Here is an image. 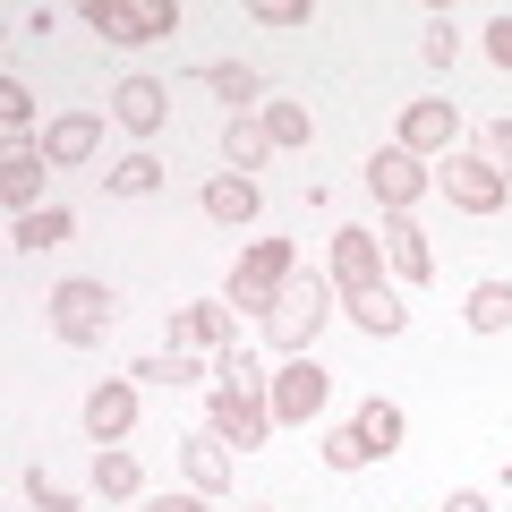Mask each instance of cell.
<instances>
[{
  "label": "cell",
  "instance_id": "6da1fadb",
  "mask_svg": "<svg viewBox=\"0 0 512 512\" xmlns=\"http://www.w3.org/2000/svg\"><path fill=\"white\" fill-rule=\"evenodd\" d=\"M214 436L222 444H239V453H248V444H265L274 436V393H265V367L248 359V350H222V367H214Z\"/></svg>",
  "mask_w": 512,
  "mask_h": 512
},
{
  "label": "cell",
  "instance_id": "7a4b0ae2",
  "mask_svg": "<svg viewBox=\"0 0 512 512\" xmlns=\"http://www.w3.org/2000/svg\"><path fill=\"white\" fill-rule=\"evenodd\" d=\"M325 316H333V282L325 274H291V282H282V299L265 308V333H274V350L308 359V342L325 333Z\"/></svg>",
  "mask_w": 512,
  "mask_h": 512
},
{
  "label": "cell",
  "instance_id": "3957f363",
  "mask_svg": "<svg viewBox=\"0 0 512 512\" xmlns=\"http://www.w3.org/2000/svg\"><path fill=\"white\" fill-rule=\"evenodd\" d=\"M111 316H120V299H111V282H94V274H69L52 291V333H60V342H77V350L103 342Z\"/></svg>",
  "mask_w": 512,
  "mask_h": 512
},
{
  "label": "cell",
  "instance_id": "277c9868",
  "mask_svg": "<svg viewBox=\"0 0 512 512\" xmlns=\"http://www.w3.org/2000/svg\"><path fill=\"white\" fill-rule=\"evenodd\" d=\"M299 274V256H291V239H256L248 256L231 265V282H222V299L231 308H274L282 299V282Z\"/></svg>",
  "mask_w": 512,
  "mask_h": 512
},
{
  "label": "cell",
  "instance_id": "5b68a950",
  "mask_svg": "<svg viewBox=\"0 0 512 512\" xmlns=\"http://www.w3.org/2000/svg\"><path fill=\"white\" fill-rule=\"evenodd\" d=\"M86 26L103 43H163L180 35V9L171 0H86Z\"/></svg>",
  "mask_w": 512,
  "mask_h": 512
},
{
  "label": "cell",
  "instance_id": "8992f818",
  "mask_svg": "<svg viewBox=\"0 0 512 512\" xmlns=\"http://www.w3.org/2000/svg\"><path fill=\"white\" fill-rule=\"evenodd\" d=\"M444 197H453L461 214H504L512 180L487 163V154H444Z\"/></svg>",
  "mask_w": 512,
  "mask_h": 512
},
{
  "label": "cell",
  "instance_id": "52a82bcc",
  "mask_svg": "<svg viewBox=\"0 0 512 512\" xmlns=\"http://www.w3.org/2000/svg\"><path fill=\"white\" fill-rule=\"evenodd\" d=\"M333 291H342V308L350 299H367V291H384V248H376V231H333Z\"/></svg>",
  "mask_w": 512,
  "mask_h": 512
},
{
  "label": "cell",
  "instance_id": "ba28073f",
  "mask_svg": "<svg viewBox=\"0 0 512 512\" xmlns=\"http://www.w3.org/2000/svg\"><path fill=\"white\" fill-rule=\"evenodd\" d=\"M171 350H239V308L231 299H188V308H171Z\"/></svg>",
  "mask_w": 512,
  "mask_h": 512
},
{
  "label": "cell",
  "instance_id": "9c48e42d",
  "mask_svg": "<svg viewBox=\"0 0 512 512\" xmlns=\"http://www.w3.org/2000/svg\"><path fill=\"white\" fill-rule=\"evenodd\" d=\"M367 188H376L384 214H410V205L427 197V163L402 154V146H376V154H367Z\"/></svg>",
  "mask_w": 512,
  "mask_h": 512
},
{
  "label": "cell",
  "instance_id": "30bf717a",
  "mask_svg": "<svg viewBox=\"0 0 512 512\" xmlns=\"http://www.w3.org/2000/svg\"><path fill=\"white\" fill-rule=\"evenodd\" d=\"M265 393H274V427H308L316 410H325V393H333V376L316 359H291L282 367L274 384H265Z\"/></svg>",
  "mask_w": 512,
  "mask_h": 512
},
{
  "label": "cell",
  "instance_id": "8fae6325",
  "mask_svg": "<svg viewBox=\"0 0 512 512\" xmlns=\"http://www.w3.org/2000/svg\"><path fill=\"white\" fill-rule=\"evenodd\" d=\"M128 427H137V376H103L86 393V436L94 444H128Z\"/></svg>",
  "mask_w": 512,
  "mask_h": 512
},
{
  "label": "cell",
  "instance_id": "7c38bea8",
  "mask_svg": "<svg viewBox=\"0 0 512 512\" xmlns=\"http://www.w3.org/2000/svg\"><path fill=\"white\" fill-rule=\"evenodd\" d=\"M111 120H120L128 137H154V128L171 120V86H163V77H120V94H111Z\"/></svg>",
  "mask_w": 512,
  "mask_h": 512
},
{
  "label": "cell",
  "instance_id": "4fadbf2b",
  "mask_svg": "<svg viewBox=\"0 0 512 512\" xmlns=\"http://www.w3.org/2000/svg\"><path fill=\"white\" fill-rule=\"evenodd\" d=\"M453 137H461V111H453V103H410V111H402V137H393V146L427 163V154H453Z\"/></svg>",
  "mask_w": 512,
  "mask_h": 512
},
{
  "label": "cell",
  "instance_id": "5bb4252c",
  "mask_svg": "<svg viewBox=\"0 0 512 512\" xmlns=\"http://www.w3.org/2000/svg\"><path fill=\"white\" fill-rule=\"evenodd\" d=\"M94 154H103V120H94V111H60V120L43 128V163L77 171V163H94Z\"/></svg>",
  "mask_w": 512,
  "mask_h": 512
},
{
  "label": "cell",
  "instance_id": "9a60e30c",
  "mask_svg": "<svg viewBox=\"0 0 512 512\" xmlns=\"http://www.w3.org/2000/svg\"><path fill=\"white\" fill-rule=\"evenodd\" d=\"M376 248H384V265H393L402 282H427V274H436V248H427V231H419L410 214H384Z\"/></svg>",
  "mask_w": 512,
  "mask_h": 512
},
{
  "label": "cell",
  "instance_id": "2e32d148",
  "mask_svg": "<svg viewBox=\"0 0 512 512\" xmlns=\"http://www.w3.org/2000/svg\"><path fill=\"white\" fill-rule=\"evenodd\" d=\"M43 180H52V163H43V146H9V154H0V197H9V214H35Z\"/></svg>",
  "mask_w": 512,
  "mask_h": 512
},
{
  "label": "cell",
  "instance_id": "e0dca14e",
  "mask_svg": "<svg viewBox=\"0 0 512 512\" xmlns=\"http://www.w3.org/2000/svg\"><path fill=\"white\" fill-rule=\"evenodd\" d=\"M188 487H197V495H222V487H231V444H222L214 436V427H205V436H188Z\"/></svg>",
  "mask_w": 512,
  "mask_h": 512
},
{
  "label": "cell",
  "instance_id": "ac0fdd59",
  "mask_svg": "<svg viewBox=\"0 0 512 512\" xmlns=\"http://www.w3.org/2000/svg\"><path fill=\"white\" fill-rule=\"evenodd\" d=\"M350 436H359V453H367V461H384L393 444H402V402H367L359 419H350Z\"/></svg>",
  "mask_w": 512,
  "mask_h": 512
},
{
  "label": "cell",
  "instance_id": "d6986e66",
  "mask_svg": "<svg viewBox=\"0 0 512 512\" xmlns=\"http://www.w3.org/2000/svg\"><path fill=\"white\" fill-rule=\"evenodd\" d=\"M205 214H214L222 231H239V222H256V180H239V171H222V180L205 188Z\"/></svg>",
  "mask_w": 512,
  "mask_h": 512
},
{
  "label": "cell",
  "instance_id": "ffe728a7",
  "mask_svg": "<svg viewBox=\"0 0 512 512\" xmlns=\"http://www.w3.org/2000/svg\"><path fill=\"white\" fill-rule=\"evenodd\" d=\"M265 154H274V137H265V120H239V111H231V128H222V163H231L239 180H248V171L265 163Z\"/></svg>",
  "mask_w": 512,
  "mask_h": 512
},
{
  "label": "cell",
  "instance_id": "44dd1931",
  "mask_svg": "<svg viewBox=\"0 0 512 512\" xmlns=\"http://www.w3.org/2000/svg\"><path fill=\"white\" fill-rule=\"evenodd\" d=\"M69 231H77V222L60 214V205H35V214H18V231H9V239H18V256H43V248H60Z\"/></svg>",
  "mask_w": 512,
  "mask_h": 512
},
{
  "label": "cell",
  "instance_id": "7402d4cb",
  "mask_svg": "<svg viewBox=\"0 0 512 512\" xmlns=\"http://www.w3.org/2000/svg\"><path fill=\"white\" fill-rule=\"evenodd\" d=\"M103 188H111V197H154V188H163V163L137 146V154H120V163L103 171Z\"/></svg>",
  "mask_w": 512,
  "mask_h": 512
},
{
  "label": "cell",
  "instance_id": "603a6c76",
  "mask_svg": "<svg viewBox=\"0 0 512 512\" xmlns=\"http://www.w3.org/2000/svg\"><path fill=\"white\" fill-rule=\"evenodd\" d=\"M350 325H359V333H376V342H393V333L410 325V308H402L393 291H367V299H350Z\"/></svg>",
  "mask_w": 512,
  "mask_h": 512
},
{
  "label": "cell",
  "instance_id": "cb8c5ba5",
  "mask_svg": "<svg viewBox=\"0 0 512 512\" xmlns=\"http://www.w3.org/2000/svg\"><path fill=\"white\" fill-rule=\"evenodd\" d=\"M94 487H103V495H137V487H146L137 453H128V444H94Z\"/></svg>",
  "mask_w": 512,
  "mask_h": 512
},
{
  "label": "cell",
  "instance_id": "d4e9b609",
  "mask_svg": "<svg viewBox=\"0 0 512 512\" xmlns=\"http://www.w3.org/2000/svg\"><path fill=\"white\" fill-rule=\"evenodd\" d=\"M128 376H137V384H171V393H180V384H197L205 367H197V350H154V359H137Z\"/></svg>",
  "mask_w": 512,
  "mask_h": 512
},
{
  "label": "cell",
  "instance_id": "484cf974",
  "mask_svg": "<svg viewBox=\"0 0 512 512\" xmlns=\"http://www.w3.org/2000/svg\"><path fill=\"white\" fill-rule=\"evenodd\" d=\"M461 316H470V333H504L512 325V282H478Z\"/></svg>",
  "mask_w": 512,
  "mask_h": 512
},
{
  "label": "cell",
  "instance_id": "4316f807",
  "mask_svg": "<svg viewBox=\"0 0 512 512\" xmlns=\"http://www.w3.org/2000/svg\"><path fill=\"white\" fill-rule=\"evenodd\" d=\"M197 77L222 94V103H239V120H248V103H256V69H239V60H205Z\"/></svg>",
  "mask_w": 512,
  "mask_h": 512
},
{
  "label": "cell",
  "instance_id": "83f0119b",
  "mask_svg": "<svg viewBox=\"0 0 512 512\" xmlns=\"http://www.w3.org/2000/svg\"><path fill=\"white\" fill-rule=\"evenodd\" d=\"M308 103H265V137H274V146H308Z\"/></svg>",
  "mask_w": 512,
  "mask_h": 512
},
{
  "label": "cell",
  "instance_id": "f1b7e54d",
  "mask_svg": "<svg viewBox=\"0 0 512 512\" xmlns=\"http://www.w3.org/2000/svg\"><path fill=\"white\" fill-rule=\"evenodd\" d=\"M453 52H461L453 18H427V35H419V60H427V69H453Z\"/></svg>",
  "mask_w": 512,
  "mask_h": 512
},
{
  "label": "cell",
  "instance_id": "f546056e",
  "mask_svg": "<svg viewBox=\"0 0 512 512\" xmlns=\"http://www.w3.org/2000/svg\"><path fill=\"white\" fill-rule=\"evenodd\" d=\"M0 120H9V137L26 146V120H35V94H26L18 77H0Z\"/></svg>",
  "mask_w": 512,
  "mask_h": 512
},
{
  "label": "cell",
  "instance_id": "4dcf8cb0",
  "mask_svg": "<svg viewBox=\"0 0 512 512\" xmlns=\"http://www.w3.org/2000/svg\"><path fill=\"white\" fill-rule=\"evenodd\" d=\"M26 495H35V512H77V495L60 487L52 470H26Z\"/></svg>",
  "mask_w": 512,
  "mask_h": 512
},
{
  "label": "cell",
  "instance_id": "1f68e13d",
  "mask_svg": "<svg viewBox=\"0 0 512 512\" xmlns=\"http://www.w3.org/2000/svg\"><path fill=\"white\" fill-rule=\"evenodd\" d=\"M256 26H308V0H256Z\"/></svg>",
  "mask_w": 512,
  "mask_h": 512
},
{
  "label": "cell",
  "instance_id": "d6a6232c",
  "mask_svg": "<svg viewBox=\"0 0 512 512\" xmlns=\"http://www.w3.org/2000/svg\"><path fill=\"white\" fill-rule=\"evenodd\" d=\"M325 461H333V470H367V453H359V436H350V427H342V436H325Z\"/></svg>",
  "mask_w": 512,
  "mask_h": 512
},
{
  "label": "cell",
  "instance_id": "836d02e7",
  "mask_svg": "<svg viewBox=\"0 0 512 512\" xmlns=\"http://www.w3.org/2000/svg\"><path fill=\"white\" fill-rule=\"evenodd\" d=\"M487 60H495V69H512V9L487 26Z\"/></svg>",
  "mask_w": 512,
  "mask_h": 512
},
{
  "label": "cell",
  "instance_id": "e575fe53",
  "mask_svg": "<svg viewBox=\"0 0 512 512\" xmlns=\"http://www.w3.org/2000/svg\"><path fill=\"white\" fill-rule=\"evenodd\" d=\"M487 163L512 180V120H495V137H487Z\"/></svg>",
  "mask_w": 512,
  "mask_h": 512
},
{
  "label": "cell",
  "instance_id": "d590c367",
  "mask_svg": "<svg viewBox=\"0 0 512 512\" xmlns=\"http://www.w3.org/2000/svg\"><path fill=\"white\" fill-rule=\"evenodd\" d=\"M146 512H205V504H197V495H154Z\"/></svg>",
  "mask_w": 512,
  "mask_h": 512
},
{
  "label": "cell",
  "instance_id": "8d00e7d4",
  "mask_svg": "<svg viewBox=\"0 0 512 512\" xmlns=\"http://www.w3.org/2000/svg\"><path fill=\"white\" fill-rule=\"evenodd\" d=\"M444 512H487V495H470V487H461V495H444Z\"/></svg>",
  "mask_w": 512,
  "mask_h": 512
},
{
  "label": "cell",
  "instance_id": "74e56055",
  "mask_svg": "<svg viewBox=\"0 0 512 512\" xmlns=\"http://www.w3.org/2000/svg\"><path fill=\"white\" fill-rule=\"evenodd\" d=\"M504 478H512V444H504Z\"/></svg>",
  "mask_w": 512,
  "mask_h": 512
}]
</instances>
